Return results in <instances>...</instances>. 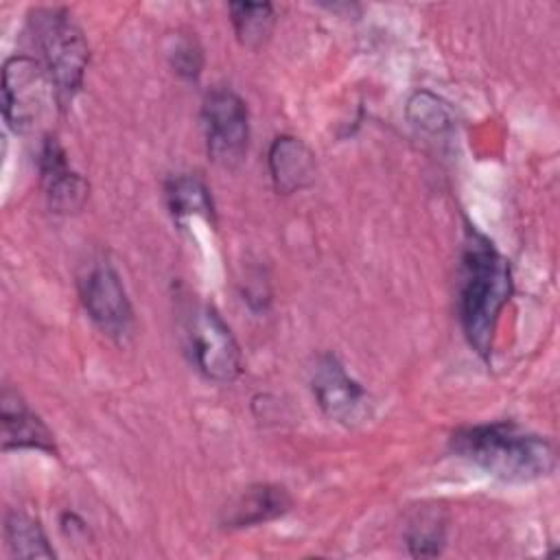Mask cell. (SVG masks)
Listing matches in <instances>:
<instances>
[{
  "mask_svg": "<svg viewBox=\"0 0 560 560\" xmlns=\"http://www.w3.org/2000/svg\"><path fill=\"white\" fill-rule=\"evenodd\" d=\"M512 295L505 256L477 230L468 228L459 265V322L468 343L488 357L499 315Z\"/></svg>",
  "mask_w": 560,
  "mask_h": 560,
  "instance_id": "1",
  "label": "cell"
},
{
  "mask_svg": "<svg viewBox=\"0 0 560 560\" xmlns=\"http://www.w3.org/2000/svg\"><path fill=\"white\" fill-rule=\"evenodd\" d=\"M451 451L483 472L510 483L542 479L556 466L551 442L514 422H488L457 429L451 435Z\"/></svg>",
  "mask_w": 560,
  "mask_h": 560,
  "instance_id": "2",
  "label": "cell"
},
{
  "mask_svg": "<svg viewBox=\"0 0 560 560\" xmlns=\"http://www.w3.org/2000/svg\"><path fill=\"white\" fill-rule=\"evenodd\" d=\"M31 31L42 50V63L57 90L59 105H68L83 83L90 50L81 28L61 7L35 9Z\"/></svg>",
  "mask_w": 560,
  "mask_h": 560,
  "instance_id": "3",
  "label": "cell"
},
{
  "mask_svg": "<svg viewBox=\"0 0 560 560\" xmlns=\"http://www.w3.org/2000/svg\"><path fill=\"white\" fill-rule=\"evenodd\" d=\"M57 90L39 59L15 55L2 68V114L15 133H31L44 125Z\"/></svg>",
  "mask_w": 560,
  "mask_h": 560,
  "instance_id": "4",
  "label": "cell"
},
{
  "mask_svg": "<svg viewBox=\"0 0 560 560\" xmlns=\"http://www.w3.org/2000/svg\"><path fill=\"white\" fill-rule=\"evenodd\" d=\"M201 120L210 158L221 166H236L247 151L249 116L243 98L232 90H212L201 105Z\"/></svg>",
  "mask_w": 560,
  "mask_h": 560,
  "instance_id": "5",
  "label": "cell"
},
{
  "mask_svg": "<svg viewBox=\"0 0 560 560\" xmlns=\"http://www.w3.org/2000/svg\"><path fill=\"white\" fill-rule=\"evenodd\" d=\"M188 339L195 363L208 378L228 383L241 374L243 361L238 343L212 306L201 304L192 311L188 319Z\"/></svg>",
  "mask_w": 560,
  "mask_h": 560,
  "instance_id": "6",
  "label": "cell"
},
{
  "mask_svg": "<svg viewBox=\"0 0 560 560\" xmlns=\"http://www.w3.org/2000/svg\"><path fill=\"white\" fill-rule=\"evenodd\" d=\"M81 302L90 319L112 339L125 341L133 332V308L120 276L107 262H96L79 280Z\"/></svg>",
  "mask_w": 560,
  "mask_h": 560,
  "instance_id": "7",
  "label": "cell"
},
{
  "mask_svg": "<svg viewBox=\"0 0 560 560\" xmlns=\"http://www.w3.org/2000/svg\"><path fill=\"white\" fill-rule=\"evenodd\" d=\"M311 389L322 411L341 424L352 427L370 416L368 392L352 376H348L339 359L332 354H324L317 361Z\"/></svg>",
  "mask_w": 560,
  "mask_h": 560,
  "instance_id": "8",
  "label": "cell"
},
{
  "mask_svg": "<svg viewBox=\"0 0 560 560\" xmlns=\"http://www.w3.org/2000/svg\"><path fill=\"white\" fill-rule=\"evenodd\" d=\"M39 179L52 212L70 214L83 208L88 199V182L70 168L63 147L52 136L44 138L39 149Z\"/></svg>",
  "mask_w": 560,
  "mask_h": 560,
  "instance_id": "9",
  "label": "cell"
},
{
  "mask_svg": "<svg viewBox=\"0 0 560 560\" xmlns=\"http://www.w3.org/2000/svg\"><path fill=\"white\" fill-rule=\"evenodd\" d=\"M0 420H2V448H37L44 453H57L52 433L35 416L18 392L4 387L0 394Z\"/></svg>",
  "mask_w": 560,
  "mask_h": 560,
  "instance_id": "10",
  "label": "cell"
},
{
  "mask_svg": "<svg viewBox=\"0 0 560 560\" xmlns=\"http://www.w3.org/2000/svg\"><path fill=\"white\" fill-rule=\"evenodd\" d=\"M291 503V494L282 486L254 483L225 505L221 523L230 529L260 525L287 514Z\"/></svg>",
  "mask_w": 560,
  "mask_h": 560,
  "instance_id": "11",
  "label": "cell"
},
{
  "mask_svg": "<svg viewBox=\"0 0 560 560\" xmlns=\"http://www.w3.org/2000/svg\"><path fill=\"white\" fill-rule=\"evenodd\" d=\"M269 173L278 192H295L315 179V158L295 136H278L269 149Z\"/></svg>",
  "mask_w": 560,
  "mask_h": 560,
  "instance_id": "12",
  "label": "cell"
},
{
  "mask_svg": "<svg viewBox=\"0 0 560 560\" xmlns=\"http://www.w3.org/2000/svg\"><path fill=\"white\" fill-rule=\"evenodd\" d=\"M166 203L175 219L203 217L214 219V206L208 186L197 175H177L166 182Z\"/></svg>",
  "mask_w": 560,
  "mask_h": 560,
  "instance_id": "13",
  "label": "cell"
},
{
  "mask_svg": "<svg viewBox=\"0 0 560 560\" xmlns=\"http://www.w3.org/2000/svg\"><path fill=\"white\" fill-rule=\"evenodd\" d=\"M407 547L416 558H433L442 553L446 540V516L440 508H422L413 514L405 534Z\"/></svg>",
  "mask_w": 560,
  "mask_h": 560,
  "instance_id": "14",
  "label": "cell"
},
{
  "mask_svg": "<svg viewBox=\"0 0 560 560\" xmlns=\"http://www.w3.org/2000/svg\"><path fill=\"white\" fill-rule=\"evenodd\" d=\"M4 538L11 553L18 558H55V551L48 545L42 525L24 512L7 514Z\"/></svg>",
  "mask_w": 560,
  "mask_h": 560,
  "instance_id": "15",
  "label": "cell"
},
{
  "mask_svg": "<svg viewBox=\"0 0 560 560\" xmlns=\"http://www.w3.org/2000/svg\"><path fill=\"white\" fill-rule=\"evenodd\" d=\"M230 18L243 46L260 48L273 31V7L269 2H232Z\"/></svg>",
  "mask_w": 560,
  "mask_h": 560,
  "instance_id": "16",
  "label": "cell"
},
{
  "mask_svg": "<svg viewBox=\"0 0 560 560\" xmlns=\"http://www.w3.org/2000/svg\"><path fill=\"white\" fill-rule=\"evenodd\" d=\"M409 120L429 133H442L451 127V109L431 92H416L407 103Z\"/></svg>",
  "mask_w": 560,
  "mask_h": 560,
  "instance_id": "17",
  "label": "cell"
},
{
  "mask_svg": "<svg viewBox=\"0 0 560 560\" xmlns=\"http://www.w3.org/2000/svg\"><path fill=\"white\" fill-rule=\"evenodd\" d=\"M166 57L171 68L184 79H197L203 68V48L190 33L171 35Z\"/></svg>",
  "mask_w": 560,
  "mask_h": 560,
  "instance_id": "18",
  "label": "cell"
}]
</instances>
